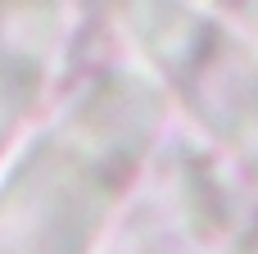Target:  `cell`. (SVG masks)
<instances>
[{"label":"cell","mask_w":258,"mask_h":254,"mask_svg":"<svg viewBox=\"0 0 258 254\" xmlns=\"http://www.w3.org/2000/svg\"><path fill=\"white\" fill-rule=\"evenodd\" d=\"M154 127L136 77H109L45 132L0 191V254H86Z\"/></svg>","instance_id":"6da1fadb"},{"label":"cell","mask_w":258,"mask_h":254,"mask_svg":"<svg viewBox=\"0 0 258 254\" xmlns=\"http://www.w3.org/2000/svg\"><path fill=\"white\" fill-rule=\"evenodd\" d=\"M59 41L54 0H0V145L36 105Z\"/></svg>","instance_id":"7a4b0ae2"}]
</instances>
